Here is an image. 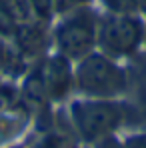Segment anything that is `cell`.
I'll return each instance as SVG.
<instances>
[{
  "label": "cell",
  "mask_w": 146,
  "mask_h": 148,
  "mask_svg": "<svg viewBox=\"0 0 146 148\" xmlns=\"http://www.w3.org/2000/svg\"><path fill=\"white\" fill-rule=\"evenodd\" d=\"M78 88L92 96H114L126 90V74L102 54H86L76 72Z\"/></svg>",
  "instance_id": "1"
},
{
  "label": "cell",
  "mask_w": 146,
  "mask_h": 148,
  "mask_svg": "<svg viewBox=\"0 0 146 148\" xmlns=\"http://www.w3.org/2000/svg\"><path fill=\"white\" fill-rule=\"evenodd\" d=\"M72 120L84 140H100L122 122V108L114 102L86 100L72 104Z\"/></svg>",
  "instance_id": "2"
},
{
  "label": "cell",
  "mask_w": 146,
  "mask_h": 148,
  "mask_svg": "<svg viewBox=\"0 0 146 148\" xmlns=\"http://www.w3.org/2000/svg\"><path fill=\"white\" fill-rule=\"evenodd\" d=\"M56 42L62 56L84 58L96 42V18L90 10L82 8L72 12L56 28Z\"/></svg>",
  "instance_id": "3"
},
{
  "label": "cell",
  "mask_w": 146,
  "mask_h": 148,
  "mask_svg": "<svg viewBox=\"0 0 146 148\" xmlns=\"http://www.w3.org/2000/svg\"><path fill=\"white\" fill-rule=\"evenodd\" d=\"M144 36V26L130 14H118L104 20L100 28V42L112 54H132Z\"/></svg>",
  "instance_id": "4"
},
{
  "label": "cell",
  "mask_w": 146,
  "mask_h": 148,
  "mask_svg": "<svg viewBox=\"0 0 146 148\" xmlns=\"http://www.w3.org/2000/svg\"><path fill=\"white\" fill-rule=\"evenodd\" d=\"M42 80L46 86L50 98H64L66 92L70 90L72 84V72H70V62L66 56H52L42 66Z\"/></svg>",
  "instance_id": "5"
},
{
  "label": "cell",
  "mask_w": 146,
  "mask_h": 148,
  "mask_svg": "<svg viewBox=\"0 0 146 148\" xmlns=\"http://www.w3.org/2000/svg\"><path fill=\"white\" fill-rule=\"evenodd\" d=\"M16 38H18V46L24 50L26 54H36L44 46V32L42 28L36 24H18L16 26Z\"/></svg>",
  "instance_id": "6"
},
{
  "label": "cell",
  "mask_w": 146,
  "mask_h": 148,
  "mask_svg": "<svg viewBox=\"0 0 146 148\" xmlns=\"http://www.w3.org/2000/svg\"><path fill=\"white\" fill-rule=\"evenodd\" d=\"M22 96L32 106L44 104L48 92H46V86H44V80H42V72L40 70H34V74L28 76V80L24 82V88H22Z\"/></svg>",
  "instance_id": "7"
},
{
  "label": "cell",
  "mask_w": 146,
  "mask_h": 148,
  "mask_svg": "<svg viewBox=\"0 0 146 148\" xmlns=\"http://www.w3.org/2000/svg\"><path fill=\"white\" fill-rule=\"evenodd\" d=\"M0 8L10 16L14 24H26L32 18V8L28 0H0Z\"/></svg>",
  "instance_id": "8"
},
{
  "label": "cell",
  "mask_w": 146,
  "mask_h": 148,
  "mask_svg": "<svg viewBox=\"0 0 146 148\" xmlns=\"http://www.w3.org/2000/svg\"><path fill=\"white\" fill-rule=\"evenodd\" d=\"M106 8L118 14H132V12H146V0H102Z\"/></svg>",
  "instance_id": "9"
},
{
  "label": "cell",
  "mask_w": 146,
  "mask_h": 148,
  "mask_svg": "<svg viewBox=\"0 0 146 148\" xmlns=\"http://www.w3.org/2000/svg\"><path fill=\"white\" fill-rule=\"evenodd\" d=\"M32 14L40 20H48L54 12V0H28Z\"/></svg>",
  "instance_id": "10"
},
{
  "label": "cell",
  "mask_w": 146,
  "mask_h": 148,
  "mask_svg": "<svg viewBox=\"0 0 146 148\" xmlns=\"http://www.w3.org/2000/svg\"><path fill=\"white\" fill-rule=\"evenodd\" d=\"M84 0H54V8L60 10V12H66V10H72L76 6H80Z\"/></svg>",
  "instance_id": "11"
},
{
  "label": "cell",
  "mask_w": 146,
  "mask_h": 148,
  "mask_svg": "<svg viewBox=\"0 0 146 148\" xmlns=\"http://www.w3.org/2000/svg\"><path fill=\"white\" fill-rule=\"evenodd\" d=\"M96 148H126L124 144H120L114 136H102L100 140H98V144H96Z\"/></svg>",
  "instance_id": "12"
},
{
  "label": "cell",
  "mask_w": 146,
  "mask_h": 148,
  "mask_svg": "<svg viewBox=\"0 0 146 148\" xmlns=\"http://www.w3.org/2000/svg\"><path fill=\"white\" fill-rule=\"evenodd\" d=\"M126 148H146V134H136L126 140Z\"/></svg>",
  "instance_id": "13"
},
{
  "label": "cell",
  "mask_w": 146,
  "mask_h": 148,
  "mask_svg": "<svg viewBox=\"0 0 146 148\" xmlns=\"http://www.w3.org/2000/svg\"><path fill=\"white\" fill-rule=\"evenodd\" d=\"M10 102H12V92L6 88H0V110H4Z\"/></svg>",
  "instance_id": "14"
},
{
  "label": "cell",
  "mask_w": 146,
  "mask_h": 148,
  "mask_svg": "<svg viewBox=\"0 0 146 148\" xmlns=\"http://www.w3.org/2000/svg\"><path fill=\"white\" fill-rule=\"evenodd\" d=\"M34 148H58V140L56 138H44L38 146H34Z\"/></svg>",
  "instance_id": "15"
},
{
  "label": "cell",
  "mask_w": 146,
  "mask_h": 148,
  "mask_svg": "<svg viewBox=\"0 0 146 148\" xmlns=\"http://www.w3.org/2000/svg\"><path fill=\"white\" fill-rule=\"evenodd\" d=\"M140 104H142V108H144V112H146V78H144V82H142V86H140Z\"/></svg>",
  "instance_id": "16"
}]
</instances>
